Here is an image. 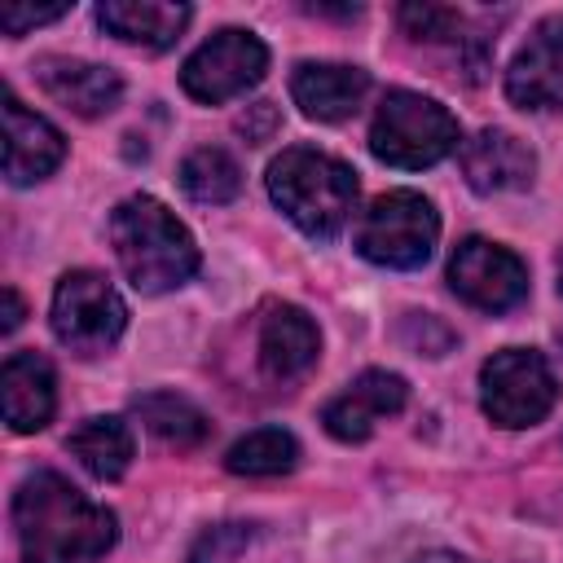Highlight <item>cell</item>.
I'll return each mask as SVG.
<instances>
[{"label":"cell","mask_w":563,"mask_h":563,"mask_svg":"<svg viewBox=\"0 0 563 563\" xmlns=\"http://www.w3.org/2000/svg\"><path fill=\"white\" fill-rule=\"evenodd\" d=\"M246 541H251V523H216L198 532L185 563H233L246 550Z\"/></svg>","instance_id":"cb8c5ba5"},{"label":"cell","mask_w":563,"mask_h":563,"mask_svg":"<svg viewBox=\"0 0 563 563\" xmlns=\"http://www.w3.org/2000/svg\"><path fill=\"white\" fill-rule=\"evenodd\" d=\"M13 528L22 563H84L101 559L114 537V510L84 497L57 471H31L13 493Z\"/></svg>","instance_id":"6da1fadb"},{"label":"cell","mask_w":563,"mask_h":563,"mask_svg":"<svg viewBox=\"0 0 563 563\" xmlns=\"http://www.w3.org/2000/svg\"><path fill=\"white\" fill-rule=\"evenodd\" d=\"M308 13H321V18H356L361 13V4H343V9H334V4H303Z\"/></svg>","instance_id":"f1b7e54d"},{"label":"cell","mask_w":563,"mask_h":563,"mask_svg":"<svg viewBox=\"0 0 563 563\" xmlns=\"http://www.w3.org/2000/svg\"><path fill=\"white\" fill-rule=\"evenodd\" d=\"M132 413L145 422L150 435H158L172 449H198L211 435L207 413L194 400L176 396V391H145V396L132 400Z\"/></svg>","instance_id":"ffe728a7"},{"label":"cell","mask_w":563,"mask_h":563,"mask_svg":"<svg viewBox=\"0 0 563 563\" xmlns=\"http://www.w3.org/2000/svg\"><path fill=\"white\" fill-rule=\"evenodd\" d=\"M365 92H369V70L343 66V62H299L290 75L295 106L317 123H339L356 114Z\"/></svg>","instance_id":"e0dca14e"},{"label":"cell","mask_w":563,"mask_h":563,"mask_svg":"<svg viewBox=\"0 0 563 563\" xmlns=\"http://www.w3.org/2000/svg\"><path fill=\"white\" fill-rule=\"evenodd\" d=\"M554 343H559V352H563V325H559V330H554Z\"/></svg>","instance_id":"1f68e13d"},{"label":"cell","mask_w":563,"mask_h":563,"mask_svg":"<svg viewBox=\"0 0 563 563\" xmlns=\"http://www.w3.org/2000/svg\"><path fill=\"white\" fill-rule=\"evenodd\" d=\"M35 84L66 110L84 114V119H97V114H110L123 97V79L119 70L110 66H97V62H84V57H40L35 62Z\"/></svg>","instance_id":"5bb4252c"},{"label":"cell","mask_w":563,"mask_h":563,"mask_svg":"<svg viewBox=\"0 0 563 563\" xmlns=\"http://www.w3.org/2000/svg\"><path fill=\"white\" fill-rule=\"evenodd\" d=\"M4 176L9 185H35L66 158V136L35 110L18 101L13 88H4Z\"/></svg>","instance_id":"7c38bea8"},{"label":"cell","mask_w":563,"mask_h":563,"mask_svg":"<svg viewBox=\"0 0 563 563\" xmlns=\"http://www.w3.org/2000/svg\"><path fill=\"white\" fill-rule=\"evenodd\" d=\"M418 563H475V559H462V554H453V550H431V554H422Z\"/></svg>","instance_id":"f546056e"},{"label":"cell","mask_w":563,"mask_h":563,"mask_svg":"<svg viewBox=\"0 0 563 563\" xmlns=\"http://www.w3.org/2000/svg\"><path fill=\"white\" fill-rule=\"evenodd\" d=\"M506 97L519 110H563V13L532 26L506 66Z\"/></svg>","instance_id":"30bf717a"},{"label":"cell","mask_w":563,"mask_h":563,"mask_svg":"<svg viewBox=\"0 0 563 563\" xmlns=\"http://www.w3.org/2000/svg\"><path fill=\"white\" fill-rule=\"evenodd\" d=\"M449 286L479 312H510L528 299V264L488 238H462L449 260Z\"/></svg>","instance_id":"9c48e42d"},{"label":"cell","mask_w":563,"mask_h":563,"mask_svg":"<svg viewBox=\"0 0 563 563\" xmlns=\"http://www.w3.org/2000/svg\"><path fill=\"white\" fill-rule=\"evenodd\" d=\"M110 242L123 277L141 295L176 290L198 273V246L189 229L154 194H132L110 211Z\"/></svg>","instance_id":"7a4b0ae2"},{"label":"cell","mask_w":563,"mask_h":563,"mask_svg":"<svg viewBox=\"0 0 563 563\" xmlns=\"http://www.w3.org/2000/svg\"><path fill=\"white\" fill-rule=\"evenodd\" d=\"M97 22L136 48H172L180 40V31L189 26V4H167V0H101L97 4Z\"/></svg>","instance_id":"ac0fdd59"},{"label":"cell","mask_w":563,"mask_h":563,"mask_svg":"<svg viewBox=\"0 0 563 563\" xmlns=\"http://www.w3.org/2000/svg\"><path fill=\"white\" fill-rule=\"evenodd\" d=\"M317 352H321V334L303 308L295 303L268 308V317L260 321V369L268 383L303 378L317 365Z\"/></svg>","instance_id":"9a60e30c"},{"label":"cell","mask_w":563,"mask_h":563,"mask_svg":"<svg viewBox=\"0 0 563 563\" xmlns=\"http://www.w3.org/2000/svg\"><path fill=\"white\" fill-rule=\"evenodd\" d=\"M559 400L554 369L532 347H501L479 365V405L497 427H532Z\"/></svg>","instance_id":"8992f818"},{"label":"cell","mask_w":563,"mask_h":563,"mask_svg":"<svg viewBox=\"0 0 563 563\" xmlns=\"http://www.w3.org/2000/svg\"><path fill=\"white\" fill-rule=\"evenodd\" d=\"M66 449H70V457H75L88 475H97V479H119V475H128V466H132V457H136V440H132L128 422L114 418V413L84 418V422L66 435Z\"/></svg>","instance_id":"d6986e66"},{"label":"cell","mask_w":563,"mask_h":563,"mask_svg":"<svg viewBox=\"0 0 563 563\" xmlns=\"http://www.w3.org/2000/svg\"><path fill=\"white\" fill-rule=\"evenodd\" d=\"M400 26L409 40H422V44H444V40H462V13L449 9V4H400Z\"/></svg>","instance_id":"603a6c76"},{"label":"cell","mask_w":563,"mask_h":563,"mask_svg":"<svg viewBox=\"0 0 563 563\" xmlns=\"http://www.w3.org/2000/svg\"><path fill=\"white\" fill-rule=\"evenodd\" d=\"M66 13V4H4L0 9V31L4 35H26L31 26H44V22H57Z\"/></svg>","instance_id":"484cf974"},{"label":"cell","mask_w":563,"mask_h":563,"mask_svg":"<svg viewBox=\"0 0 563 563\" xmlns=\"http://www.w3.org/2000/svg\"><path fill=\"white\" fill-rule=\"evenodd\" d=\"M559 295H563V251H559Z\"/></svg>","instance_id":"4dcf8cb0"},{"label":"cell","mask_w":563,"mask_h":563,"mask_svg":"<svg viewBox=\"0 0 563 563\" xmlns=\"http://www.w3.org/2000/svg\"><path fill=\"white\" fill-rule=\"evenodd\" d=\"M268 194L295 229H303L308 238H334L356 211L361 180L343 158L290 145L268 163Z\"/></svg>","instance_id":"3957f363"},{"label":"cell","mask_w":563,"mask_h":563,"mask_svg":"<svg viewBox=\"0 0 563 563\" xmlns=\"http://www.w3.org/2000/svg\"><path fill=\"white\" fill-rule=\"evenodd\" d=\"M462 176L475 194H515L537 176V154L506 128H484L462 145Z\"/></svg>","instance_id":"4fadbf2b"},{"label":"cell","mask_w":563,"mask_h":563,"mask_svg":"<svg viewBox=\"0 0 563 563\" xmlns=\"http://www.w3.org/2000/svg\"><path fill=\"white\" fill-rule=\"evenodd\" d=\"M238 128L246 132V141H251V145L268 141V136H273V128H277V110H273V101H255V106H246V114L238 119Z\"/></svg>","instance_id":"4316f807"},{"label":"cell","mask_w":563,"mask_h":563,"mask_svg":"<svg viewBox=\"0 0 563 563\" xmlns=\"http://www.w3.org/2000/svg\"><path fill=\"white\" fill-rule=\"evenodd\" d=\"M48 321H53V334L57 343H66L70 352L79 356H92V352H106L123 325H128V303L123 295L92 268H70L57 290H53V308H48Z\"/></svg>","instance_id":"52a82bcc"},{"label":"cell","mask_w":563,"mask_h":563,"mask_svg":"<svg viewBox=\"0 0 563 563\" xmlns=\"http://www.w3.org/2000/svg\"><path fill=\"white\" fill-rule=\"evenodd\" d=\"M462 141V128L457 119L422 97V92H409V88H391L369 123V150L374 158H383L387 167H431L440 158H449Z\"/></svg>","instance_id":"277c9868"},{"label":"cell","mask_w":563,"mask_h":563,"mask_svg":"<svg viewBox=\"0 0 563 563\" xmlns=\"http://www.w3.org/2000/svg\"><path fill=\"white\" fill-rule=\"evenodd\" d=\"M409 400V383L391 369H365L356 374L325 409H321V427L343 440V444H361L374 435V427L391 413H400Z\"/></svg>","instance_id":"8fae6325"},{"label":"cell","mask_w":563,"mask_h":563,"mask_svg":"<svg viewBox=\"0 0 563 563\" xmlns=\"http://www.w3.org/2000/svg\"><path fill=\"white\" fill-rule=\"evenodd\" d=\"M0 405H4L9 431H18V435L44 431L53 422V409H57L53 365L40 352H13L0 369Z\"/></svg>","instance_id":"2e32d148"},{"label":"cell","mask_w":563,"mask_h":563,"mask_svg":"<svg viewBox=\"0 0 563 563\" xmlns=\"http://www.w3.org/2000/svg\"><path fill=\"white\" fill-rule=\"evenodd\" d=\"M264 70H268L264 40L255 31H242V26H224L185 57L180 88L202 106H220V101L255 88L264 79Z\"/></svg>","instance_id":"ba28073f"},{"label":"cell","mask_w":563,"mask_h":563,"mask_svg":"<svg viewBox=\"0 0 563 563\" xmlns=\"http://www.w3.org/2000/svg\"><path fill=\"white\" fill-rule=\"evenodd\" d=\"M0 299H4V312H0L4 321H0V330H4V334H13V330L22 325V317H26V303H22V295H18L13 286H4V290H0Z\"/></svg>","instance_id":"83f0119b"},{"label":"cell","mask_w":563,"mask_h":563,"mask_svg":"<svg viewBox=\"0 0 563 563\" xmlns=\"http://www.w3.org/2000/svg\"><path fill=\"white\" fill-rule=\"evenodd\" d=\"M295 462H299V440L282 427H260L224 453V466L233 475H251V479L286 475V471H295Z\"/></svg>","instance_id":"7402d4cb"},{"label":"cell","mask_w":563,"mask_h":563,"mask_svg":"<svg viewBox=\"0 0 563 563\" xmlns=\"http://www.w3.org/2000/svg\"><path fill=\"white\" fill-rule=\"evenodd\" d=\"M440 216L413 189H391L369 202L356 224V251L378 268H422L435 251Z\"/></svg>","instance_id":"5b68a950"},{"label":"cell","mask_w":563,"mask_h":563,"mask_svg":"<svg viewBox=\"0 0 563 563\" xmlns=\"http://www.w3.org/2000/svg\"><path fill=\"white\" fill-rule=\"evenodd\" d=\"M180 189L194 198V202H207V207H220V202H233L242 194V167L229 150L220 145H202L194 150L185 163H180Z\"/></svg>","instance_id":"44dd1931"},{"label":"cell","mask_w":563,"mask_h":563,"mask_svg":"<svg viewBox=\"0 0 563 563\" xmlns=\"http://www.w3.org/2000/svg\"><path fill=\"white\" fill-rule=\"evenodd\" d=\"M400 343H405L409 352H418V356H444V352L457 343V334H453L440 317H431V312H405V321H400Z\"/></svg>","instance_id":"d4e9b609"}]
</instances>
